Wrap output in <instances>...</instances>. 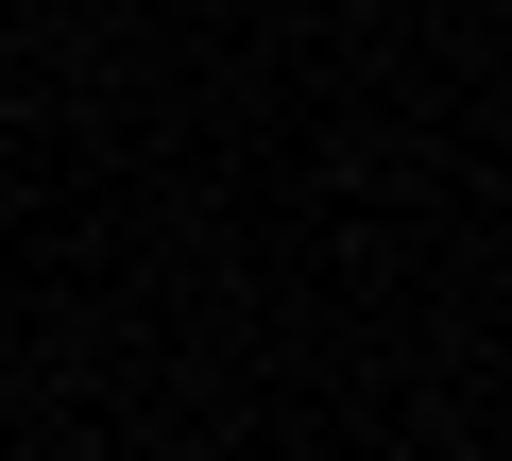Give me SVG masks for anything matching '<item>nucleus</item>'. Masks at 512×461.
<instances>
[]
</instances>
